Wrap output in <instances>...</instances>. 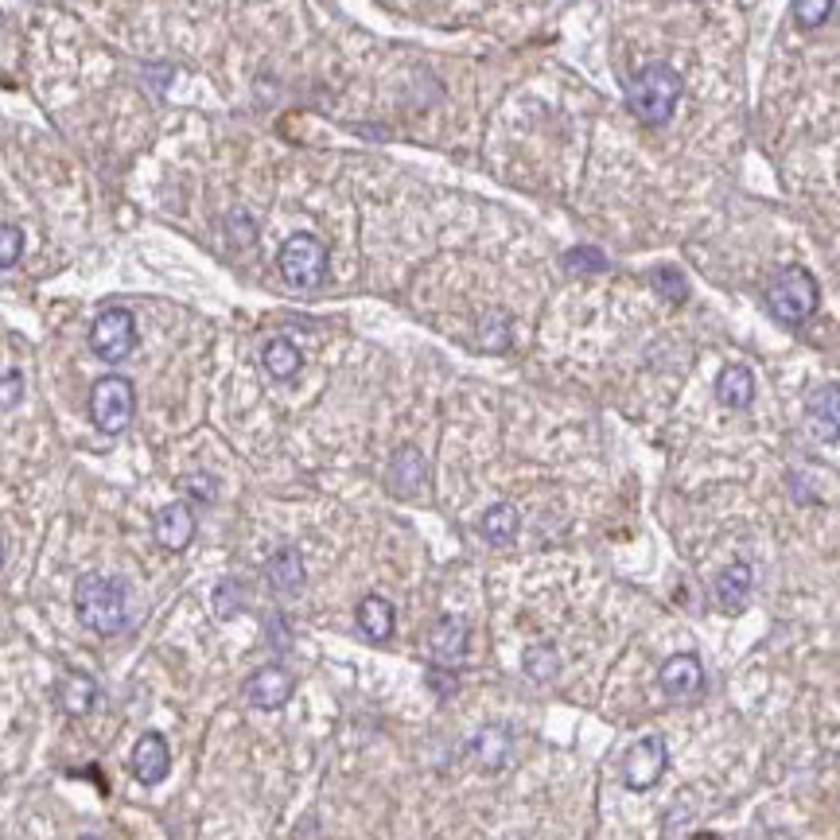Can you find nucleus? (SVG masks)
Listing matches in <instances>:
<instances>
[{
	"mask_svg": "<svg viewBox=\"0 0 840 840\" xmlns=\"http://www.w3.org/2000/svg\"><path fill=\"white\" fill-rule=\"evenodd\" d=\"M75 611L78 623L94 635H117L129 618V592L125 583L102 572H87L75 583Z\"/></svg>",
	"mask_w": 840,
	"mask_h": 840,
	"instance_id": "1",
	"label": "nucleus"
},
{
	"mask_svg": "<svg viewBox=\"0 0 840 840\" xmlns=\"http://www.w3.org/2000/svg\"><path fill=\"white\" fill-rule=\"evenodd\" d=\"M681 90H685V82H681L678 70L666 67V63H650L626 82V105L646 125H661L678 110Z\"/></svg>",
	"mask_w": 840,
	"mask_h": 840,
	"instance_id": "2",
	"label": "nucleus"
},
{
	"mask_svg": "<svg viewBox=\"0 0 840 840\" xmlns=\"http://www.w3.org/2000/svg\"><path fill=\"white\" fill-rule=\"evenodd\" d=\"M767 308L779 323L802 327L817 311V281L802 265H786L767 284Z\"/></svg>",
	"mask_w": 840,
	"mask_h": 840,
	"instance_id": "3",
	"label": "nucleus"
},
{
	"mask_svg": "<svg viewBox=\"0 0 840 840\" xmlns=\"http://www.w3.org/2000/svg\"><path fill=\"white\" fill-rule=\"evenodd\" d=\"M133 412H137V389H133L129 377L121 374L98 377L94 389H90V420H94V429L105 432V436H121L133 424Z\"/></svg>",
	"mask_w": 840,
	"mask_h": 840,
	"instance_id": "4",
	"label": "nucleus"
},
{
	"mask_svg": "<svg viewBox=\"0 0 840 840\" xmlns=\"http://www.w3.org/2000/svg\"><path fill=\"white\" fill-rule=\"evenodd\" d=\"M276 269L288 288H319L327 281V246L316 234H292L276 253Z\"/></svg>",
	"mask_w": 840,
	"mask_h": 840,
	"instance_id": "5",
	"label": "nucleus"
},
{
	"mask_svg": "<svg viewBox=\"0 0 840 840\" xmlns=\"http://www.w3.org/2000/svg\"><path fill=\"white\" fill-rule=\"evenodd\" d=\"M137 347V319L129 308H105L90 327V351L102 362H125Z\"/></svg>",
	"mask_w": 840,
	"mask_h": 840,
	"instance_id": "6",
	"label": "nucleus"
},
{
	"mask_svg": "<svg viewBox=\"0 0 840 840\" xmlns=\"http://www.w3.org/2000/svg\"><path fill=\"white\" fill-rule=\"evenodd\" d=\"M666 763H669L666 739L643 736L638 743L626 747V754H623V786L635 790V794L658 786V779L666 774Z\"/></svg>",
	"mask_w": 840,
	"mask_h": 840,
	"instance_id": "7",
	"label": "nucleus"
},
{
	"mask_svg": "<svg viewBox=\"0 0 840 840\" xmlns=\"http://www.w3.org/2000/svg\"><path fill=\"white\" fill-rule=\"evenodd\" d=\"M658 685L669 701H693L704 689V666L696 654H673L666 666L658 669Z\"/></svg>",
	"mask_w": 840,
	"mask_h": 840,
	"instance_id": "8",
	"label": "nucleus"
},
{
	"mask_svg": "<svg viewBox=\"0 0 840 840\" xmlns=\"http://www.w3.org/2000/svg\"><path fill=\"white\" fill-rule=\"evenodd\" d=\"M292 689H296V678H292L284 666H265L258 669L253 678L246 681V701L261 712H273V708H284L292 701Z\"/></svg>",
	"mask_w": 840,
	"mask_h": 840,
	"instance_id": "9",
	"label": "nucleus"
},
{
	"mask_svg": "<svg viewBox=\"0 0 840 840\" xmlns=\"http://www.w3.org/2000/svg\"><path fill=\"white\" fill-rule=\"evenodd\" d=\"M168 771H172L168 739H163L160 731L140 736L137 751H133V774H137V782H145V786H160V782L168 779Z\"/></svg>",
	"mask_w": 840,
	"mask_h": 840,
	"instance_id": "10",
	"label": "nucleus"
},
{
	"mask_svg": "<svg viewBox=\"0 0 840 840\" xmlns=\"http://www.w3.org/2000/svg\"><path fill=\"white\" fill-rule=\"evenodd\" d=\"M152 533H156V541H160L163 549H172V553L188 549L191 537H195V514H191L183 502H168V507L156 510Z\"/></svg>",
	"mask_w": 840,
	"mask_h": 840,
	"instance_id": "11",
	"label": "nucleus"
},
{
	"mask_svg": "<svg viewBox=\"0 0 840 840\" xmlns=\"http://www.w3.org/2000/svg\"><path fill=\"white\" fill-rule=\"evenodd\" d=\"M424 483H429V464H424V455H420L412 444L397 447L394 459H389V490L401 498H412L424 490Z\"/></svg>",
	"mask_w": 840,
	"mask_h": 840,
	"instance_id": "12",
	"label": "nucleus"
},
{
	"mask_svg": "<svg viewBox=\"0 0 840 840\" xmlns=\"http://www.w3.org/2000/svg\"><path fill=\"white\" fill-rule=\"evenodd\" d=\"M809 432L825 444L840 440V386H817L806 405Z\"/></svg>",
	"mask_w": 840,
	"mask_h": 840,
	"instance_id": "13",
	"label": "nucleus"
},
{
	"mask_svg": "<svg viewBox=\"0 0 840 840\" xmlns=\"http://www.w3.org/2000/svg\"><path fill=\"white\" fill-rule=\"evenodd\" d=\"M472 754L483 771H502L510 763V754H514V731L507 724H487V728L475 731Z\"/></svg>",
	"mask_w": 840,
	"mask_h": 840,
	"instance_id": "14",
	"label": "nucleus"
},
{
	"mask_svg": "<svg viewBox=\"0 0 840 840\" xmlns=\"http://www.w3.org/2000/svg\"><path fill=\"white\" fill-rule=\"evenodd\" d=\"M429 650L440 666H459L467 654V623L459 615H440L429 635Z\"/></svg>",
	"mask_w": 840,
	"mask_h": 840,
	"instance_id": "15",
	"label": "nucleus"
},
{
	"mask_svg": "<svg viewBox=\"0 0 840 840\" xmlns=\"http://www.w3.org/2000/svg\"><path fill=\"white\" fill-rule=\"evenodd\" d=\"M265 580H269V588H273V592H281V595H296V592H300L304 580H308L300 549H292V545L276 549L273 557H269V565H265Z\"/></svg>",
	"mask_w": 840,
	"mask_h": 840,
	"instance_id": "16",
	"label": "nucleus"
},
{
	"mask_svg": "<svg viewBox=\"0 0 840 840\" xmlns=\"http://www.w3.org/2000/svg\"><path fill=\"white\" fill-rule=\"evenodd\" d=\"M716 397H720L724 409H751L754 401V374L751 366H743V362H731V366L720 370V377H716Z\"/></svg>",
	"mask_w": 840,
	"mask_h": 840,
	"instance_id": "17",
	"label": "nucleus"
},
{
	"mask_svg": "<svg viewBox=\"0 0 840 840\" xmlns=\"http://www.w3.org/2000/svg\"><path fill=\"white\" fill-rule=\"evenodd\" d=\"M354 623H359V631L370 638V643H386L389 635H394V603L386 600V595H366V600L359 603V611H354Z\"/></svg>",
	"mask_w": 840,
	"mask_h": 840,
	"instance_id": "18",
	"label": "nucleus"
},
{
	"mask_svg": "<svg viewBox=\"0 0 840 840\" xmlns=\"http://www.w3.org/2000/svg\"><path fill=\"white\" fill-rule=\"evenodd\" d=\"M751 583H754L751 565L736 560V565H728L720 576H716L712 592H716V603H720L724 611H739L747 603V595H751Z\"/></svg>",
	"mask_w": 840,
	"mask_h": 840,
	"instance_id": "19",
	"label": "nucleus"
},
{
	"mask_svg": "<svg viewBox=\"0 0 840 840\" xmlns=\"http://www.w3.org/2000/svg\"><path fill=\"white\" fill-rule=\"evenodd\" d=\"M261 366H265V374L276 377V382H288V377L300 374L304 354L292 339H269V343L261 347Z\"/></svg>",
	"mask_w": 840,
	"mask_h": 840,
	"instance_id": "20",
	"label": "nucleus"
},
{
	"mask_svg": "<svg viewBox=\"0 0 840 840\" xmlns=\"http://www.w3.org/2000/svg\"><path fill=\"white\" fill-rule=\"evenodd\" d=\"M518 525H522V518H518V510L510 507V502H495V507L479 518V533L490 545H510V541L518 537Z\"/></svg>",
	"mask_w": 840,
	"mask_h": 840,
	"instance_id": "21",
	"label": "nucleus"
},
{
	"mask_svg": "<svg viewBox=\"0 0 840 840\" xmlns=\"http://www.w3.org/2000/svg\"><path fill=\"white\" fill-rule=\"evenodd\" d=\"M98 701V685L87 678V673H67L59 685V704L70 712V716H87Z\"/></svg>",
	"mask_w": 840,
	"mask_h": 840,
	"instance_id": "22",
	"label": "nucleus"
},
{
	"mask_svg": "<svg viewBox=\"0 0 840 840\" xmlns=\"http://www.w3.org/2000/svg\"><path fill=\"white\" fill-rule=\"evenodd\" d=\"M525 673H530L533 681H553L557 678V669H560V654L553 643H533L530 650H525L522 658Z\"/></svg>",
	"mask_w": 840,
	"mask_h": 840,
	"instance_id": "23",
	"label": "nucleus"
},
{
	"mask_svg": "<svg viewBox=\"0 0 840 840\" xmlns=\"http://www.w3.org/2000/svg\"><path fill=\"white\" fill-rule=\"evenodd\" d=\"M479 343L483 351H507L510 347V319L502 311H487L479 319Z\"/></svg>",
	"mask_w": 840,
	"mask_h": 840,
	"instance_id": "24",
	"label": "nucleus"
},
{
	"mask_svg": "<svg viewBox=\"0 0 840 840\" xmlns=\"http://www.w3.org/2000/svg\"><path fill=\"white\" fill-rule=\"evenodd\" d=\"M565 269L572 276H592V273H603V269H608V258H603L595 246H576L565 253Z\"/></svg>",
	"mask_w": 840,
	"mask_h": 840,
	"instance_id": "25",
	"label": "nucleus"
},
{
	"mask_svg": "<svg viewBox=\"0 0 840 840\" xmlns=\"http://www.w3.org/2000/svg\"><path fill=\"white\" fill-rule=\"evenodd\" d=\"M241 583L238 580H223L215 588V595H211V608H215V615L218 618H234V615H241V608H246V600H241Z\"/></svg>",
	"mask_w": 840,
	"mask_h": 840,
	"instance_id": "26",
	"label": "nucleus"
},
{
	"mask_svg": "<svg viewBox=\"0 0 840 840\" xmlns=\"http://www.w3.org/2000/svg\"><path fill=\"white\" fill-rule=\"evenodd\" d=\"M654 288H658L661 300L669 304H685L689 300V284L678 269H654Z\"/></svg>",
	"mask_w": 840,
	"mask_h": 840,
	"instance_id": "27",
	"label": "nucleus"
},
{
	"mask_svg": "<svg viewBox=\"0 0 840 840\" xmlns=\"http://www.w3.org/2000/svg\"><path fill=\"white\" fill-rule=\"evenodd\" d=\"M24 253V230L0 223V269H12Z\"/></svg>",
	"mask_w": 840,
	"mask_h": 840,
	"instance_id": "28",
	"label": "nucleus"
},
{
	"mask_svg": "<svg viewBox=\"0 0 840 840\" xmlns=\"http://www.w3.org/2000/svg\"><path fill=\"white\" fill-rule=\"evenodd\" d=\"M832 16V0H794V20L802 27H821Z\"/></svg>",
	"mask_w": 840,
	"mask_h": 840,
	"instance_id": "29",
	"label": "nucleus"
},
{
	"mask_svg": "<svg viewBox=\"0 0 840 840\" xmlns=\"http://www.w3.org/2000/svg\"><path fill=\"white\" fill-rule=\"evenodd\" d=\"M183 490H188L191 498H198V502H215V495H218V483L211 479V475H188L183 479Z\"/></svg>",
	"mask_w": 840,
	"mask_h": 840,
	"instance_id": "30",
	"label": "nucleus"
},
{
	"mask_svg": "<svg viewBox=\"0 0 840 840\" xmlns=\"http://www.w3.org/2000/svg\"><path fill=\"white\" fill-rule=\"evenodd\" d=\"M20 394H24V377L16 370H9V374L0 377V409H12L20 401Z\"/></svg>",
	"mask_w": 840,
	"mask_h": 840,
	"instance_id": "31",
	"label": "nucleus"
},
{
	"mask_svg": "<svg viewBox=\"0 0 840 840\" xmlns=\"http://www.w3.org/2000/svg\"><path fill=\"white\" fill-rule=\"evenodd\" d=\"M230 234H234V241H238V246H249V241L258 238V226L249 223V215H238V211H234V215H230Z\"/></svg>",
	"mask_w": 840,
	"mask_h": 840,
	"instance_id": "32",
	"label": "nucleus"
},
{
	"mask_svg": "<svg viewBox=\"0 0 840 840\" xmlns=\"http://www.w3.org/2000/svg\"><path fill=\"white\" fill-rule=\"evenodd\" d=\"M429 685H436L440 696H452L455 678H452V673H444V669H429Z\"/></svg>",
	"mask_w": 840,
	"mask_h": 840,
	"instance_id": "33",
	"label": "nucleus"
},
{
	"mask_svg": "<svg viewBox=\"0 0 840 840\" xmlns=\"http://www.w3.org/2000/svg\"><path fill=\"white\" fill-rule=\"evenodd\" d=\"M693 840H720V837H716V832H696Z\"/></svg>",
	"mask_w": 840,
	"mask_h": 840,
	"instance_id": "34",
	"label": "nucleus"
},
{
	"mask_svg": "<svg viewBox=\"0 0 840 840\" xmlns=\"http://www.w3.org/2000/svg\"><path fill=\"white\" fill-rule=\"evenodd\" d=\"M78 840H102V837H94V832H87V837H78Z\"/></svg>",
	"mask_w": 840,
	"mask_h": 840,
	"instance_id": "35",
	"label": "nucleus"
},
{
	"mask_svg": "<svg viewBox=\"0 0 840 840\" xmlns=\"http://www.w3.org/2000/svg\"><path fill=\"white\" fill-rule=\"evenodd\" d=\"M0 560H4V545H0Z\"/></svg>",
	"mask_w": 840,
	"mask_h": 840,
	"instance_id": "36",
	"label": "nucleus"
}]
</instances>
